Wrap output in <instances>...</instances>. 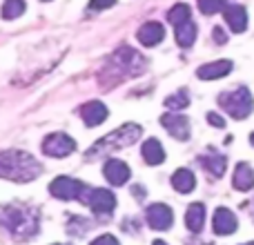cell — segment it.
<instances>
[{
  "label": "cell",
  "mask_w": 254,
  "mask_h": 245,
  "mask_svg": "<svg viewBox=\"0 0 254 245\" xmlns=\"http://www.w3.org/2000/svg\"><path fill=\"white\" fill-rule=\"evenodd\" d=\"M40 163L27 152H0V179L27 183L40 176Z\"/></svg>",
  "instance_id": "1"
},
{
  "label": "cell",
  "mask_w": 254,
  "mask_h": 245,
  "mask_svg": "<svg viewBox=\"0 0 254 245\" xmlns=\"http://www.w3.org/2000/svg\"><path fill=\"white\" fill-rule=\"evenodd\" d=\"M0 223L13 237H31L38 230V212L25 210V207H4L0 212Z\"/></svg>",
  "instance_id": "2"
},
{
  "label": "cell",
  "mask_w": 254,
  "mask_h": 245,
  "mask_svg": "<svg viewBox=\"0 0 254 245\" xmlns=\"http://www.w3.org/2000/svg\"><path fill=\"white\" fill-rule=\"evenodd\" d=\"M138 138H140V127L134 125V122H127L121 129L112 131V134H107L103 140H98L87 154L89 156H105V154L114 152V149L129 147V145H134Z\"/></svg>",
  "instance_id": "3"
},
{
  "label": "cell",
  "mask_w": 254,
  "mask_h": 245,
  "mask_svg": "<svg viewBox=\"0 0 254 245\" xmlns=\"http://www.w3.org/2000/svg\"><path fill=\"white\" fill-rule=\"evenodd\" d=\"M219 105L223 107L232 119L243 121V119H248V116L252 114L254 98H252V94H250V89L248 87H239V89H234V92H230V94H223V96L219 98Z\"/></svg>",
  "instance_id": "4"
},
{
  "label": "cell",
  "mask_w": 254,
  "mask_h": 245,
  "mask_svg": "<svg viewBox=\"0 0 254 245\" xmlns=\"http://www.w3.org/2000/svg\"><path fill=\"white\" fill-rule=\"evenodd\" d=\"M85 183L76 179H69V176H58V179L52 181L49 185V192L52 196L63 198V201H71V198H83L85 196Z\"/></svg>",
  "instance_id": "5"
},
{
  "label": "cell",
  "mask_w": 254,
  "mask_h": 245,
  "mask_svg": "<svg viewBox=\"0 0 254 245\" xmlns=\"http://www.w3.org/2000/svg\"><path fill=\"white\" fill-rule=\"evenodd\" d=\"M74 149H76L74 138L67 134H49L47 138L43 140V152L47 154V156H54V158L69 156Z\"/></svg>",
  "instance_id": "6"
},
{
  "label": "cell",
  "mask_w": 254,
  "mask_h": 245,
  "mask_svg": "<svg viewBox=\"0 0 254 245\" xmlns=\"http://www.w3.org/2000/svg\"><path fill=\"white\" fill-rule=\"evenodd\" d=\"M172 221H174V214L167 205L163 203H154V205L147 207V223L149 228L154 230H167L172 228Z\"/></svg>",
  "instance_id": "7"
},
{
  "label": "cell",
  "mask_w": 254,
  "mask_h": 245,
  "mask_svg": "<svg viewBox=\"0 0 254 245\" xmlns=\"http://www.w3.org/2000/svg\"><path fill=\"white\" fill-rule=\"evenodd\" d=\"M87 203L96 214H110L116 207V196L110 192V189H92V194L87 196Z\"/></svg>",
  "instance_id": "8"
},
{
  "label": "cell",
  "mask_w": 254,
  "mask_h": 245,
  "mask_svg": "<svg viewBox=\"0 0 254 245\" xmlns=\"http://www.w3.org/2000/svg\"><path fill=\"white\" fill-rule=\"evenodd\" d=\"M161 125L165 127L174 138H179V140L190 138V122H188L185 116H181V114H163L161 116Z\"/></svg>",
  "instance_id": "9"
},
{
  "label": "cell",
  "mask_w": 254,
  "mask_h": 245,
  "mask_svg": "<svg viewBox=\"0 0 254 245\" xmlns=\"http://www.w3.org/2000/svg\"><path fill=\"white\" fill-rule=\"evenodd\" d=\"M103 172H105V179L110 181L112 185H123L129 181V167H127V163L119 161V158H112V161L105 163V167H103Z\"/></svg>",
  "instance_id": "10"
},
{
  "label": "cell",
  "mask_w": 254,
  "mask_h": 245,
  "mask_svg": "<svg viewBox=\"0 0 254 245\" xmlns=\"http://www.w3.org/2000/svg\"><path fill=\"white\" fill-rule=\"evenodd\" d=\"M237 216L228 210V207H219L214 212V232L219 237H228V234L237 232Z\"/></svg>",
  "instance_id": "11"
},
{
  "label": "cell",
  "mask_w": 254,
  "mask_h": 245,
  "mask_svg": "<svg viewBox=\"0 0 254 245\" xmlns=\"http://www.w3.org/2000/svg\"><path fill=\"white\" fill-rule=\"evenodd\" d=\"M80 116H83L85 125L87 127H96L107 119V107L101 101H89L80 107Z\"/></svg>",
  "instance_id": "12"
},
{
  "label": "cell",
  "mask_w": 254,
  "mask_h": 245,
  "mask_svg": "<svg viewBox=\"0 0 254 245\" xmlns=\"http://www.w3.org/2000/svg\"><path fill=\"white\" fill-rule=\"evenodd\" d=\"M232 71V62L230 61H216L210 62V65H203L196 69V76L203 80H214V78H223Z\"/></svg>",
  "instance_id": "13"
},
{
  "label": "cell",
  "mask_w": 254,
  "mask_h": 245,
  "mask_svg": "<svg viewBox=\"0 0 254 245\" xmlns=\"http://www.w3.org/2000/svg\"><path fill=\"white\" fill-rule=\"evenodd\" d=\"M136 38H138L143 45H147V47H154V45H158L163 38H165V29H163L158 22H145V25L138 29Z\"/></svg>",
  "instance_id": "14"
},
{
  "label": "cell",
  "mask_w": 254,
  "mask_h": 245,
  "mask_svg": "<svg viewBox=\"0 0 254 245\" xmlns=\"http://www.w3.org/2000/svg\"><path fill=\"white\" fill-rule=\"evenodd\" d=\"M223 16L225 20H228L230 29L237 31V34H241V31H246L248 27V13L243 7H239V4H230V7L223 9Z\"/></svg>",
  "instance_id": "15"
},
{
  "label": "cell",
  "mask_w": 254,
  "mask_h": 245,
  "mask_svg": "<svg viewBox=\"0 0 254 245\" xmlns=\"http://www.w3.org/2000/svg\"><path fill=\"white\" fill-rule=\"evenodd\" d=\"M185 225H188L190 232H201L203 225H205V205L203 203H192L185 212Z\"/></svg>",
  "instance_id": "16"
},
{
  "label": "cell",
  "mask_w": 254,
  "mask_h": 245,
  "mask_svg": "<svg viewBox=\"0 0 254 245\" xmlns=\"http://www.w3.org/2000/svg\"><path fill=\"white\" fill-rule=\"evenodd\" d=\"M234 187L241 189V192H248V189L254 187V172L248 163H239L237 172H234V179H232Z\"/></svg>",
  "instance_id": "17"
},
{
  "label": "cell",
  "mask_w": 254,
  "mask_h": 245,
  "mask_svg": "<svg viewBox=\"0 0 254 245\" xmlns=\"http://www.w3.org/2000/svg\"><path fill=\"white\" fill-rule=\"evenodd\" d=\"M201 165L205 167V170L210 172L212 176H223L228 161H225L223 154H219V152H214V149H210V152H207L205 156L201 158Z\"/></svg>",
  "instance_id": "18"
},
{
  "label": "cell",
  "mask_w": 254,
  "mask_h": 245,
  "mask_svg": "<svg viewBox=\"0 0 254 245\" xmlns=\"http://www.w3.org/2000/svg\"><path fill=\"white\" fill-rule=\"evenodd\" d=\"M143 158L149 165H161L165 161V149L156 138H149L143 143Z\"/></svg>",
  "instance_id": "19"
},
{
  "label": "cell",
  "mask_w": 254,
  "mask_h": 245,
  "mask_svg": "<svg viewBox=\"0 0 254 245\" xmlns=\"http://www.w3.org/2000/svg\"><path fill=\"white\" fill-rule=\"evenodd\" d=\"M172 185H174L176 192L190 194L194 189V185H196V179H194V174L190 170H176L174 176H172Z\"/></svg>",
  "instance_id": "20"
},
{
  "label": "cell",
  "mask_w": 254,
  "mask_h": 245,
  "mask_svg": "<svg viewBox=\"0 0 254 245\" xmlns=\"http://www.w3.org/2000/svg\"><path fill=\"white\" fill-rule=\"evenodd\" d=\"M194 40H196V27H194L192 20L176 27V43H179L181 47H192Z\"/></svg>",
  "instance_id": "21"
},
{
  "label": "cell",
  "mask_w": 254,
  "mask_h": 245,
  "mask_svg": "<svg viewBox=\"0 0 254 245\" xmlns=\"http://www.w3.org/2000/svg\"><path fill=\"white\" fill-rule=\"evenodd\" d=\"M190 16H192V9H190L185 2L174 4V7L167 11V20H170L174 27H179V25H183V22H188Z\"/></svg>",
  "instance_id": "22"
},
{
  "label": "cell",
  "mask_w": 254,
  "mask_h": 245,
  "mask_svg": "<svg viewBox=\"0 0 254 245\" xmlns=\"http://www.w3.org/2000/svg\"><path fill=\"white\" fill-rule=\"evenodd\" d=\"M25 11V0H4L2 4V18L7 20H13V18L22 16Z\"/></svg>",
  "instance_id": "23"
},
{
  "label": "cell",
  "mask_w": 254,
  "mask_h": 245,
  "mask_svg": "<svg viewBox=\"0 0 254 245\" xmlns=\"http://www.w3.org/2000/svg\"><path fill=\"white\" fill-rule=\"evenodd\" d=\"M165 105L170 107V110H183V107L190 105V96L185 89H179L176 94H172V96H167Z\"/></svg>",
  "instance_id": "24"
},
{
  "label": "cell",
  "mask_w": 254,
  "mask_h": 245,
  "mask_svg": "<svg viewBox=\"0 0 254 245\" xmlns=\"http://www.w3.org/2000/svg\"><path fill=\"white\" fill-rule=\"evenodd\" d=\"M225 4V0H198V7H201L203 13H216L221 11Z\"/></svg>",
  "instance_id": "25"
},
{
  "label": "cell",
  "mask_w": 254,
  "mask_h": 245,
  "mask_svg": "<svg viewBox=\"0 0 254 245\" xmlns=\"http://www.w3.org/2000/svg\"><path fill=\"white\" fill-rule=\"evenodd\" d=\"M89 245H121V243L116 241V237H112V234H103V237L94 239Z\"/></svg>",
  "instance_id": "26"
},
{
  "label": "cell",
  "mask_w": 254,
  "mask_h": 245,
  "mask_svg": "<svg viewBox=\"0 0 254 245\" xmlns=\"http://www.w3.org/2000/svg\"><path fill=\"white\" fill-rule=\"evenodd\" d=\"M116 0H89V7L92 9H107V7H112Z\"/></svg>",
  "instance_id": "27"
},
{
  "label": "cell",
  "mask_w": 254,
  "mask_h": 245,
  "mask_svg": "<svg viewBox=\"0 0 254 245\" xmlns=\"http://www.w3.org/2000/svg\"><path fill=\"white\" fill-rule=\"evenodd\" d=\"M207 121H210V125H214V127H225V119H221V116L214 114V112L207 114Z\"/></svg>",
  "instance_id": "28"
},
{
  "label": "cell",
  "mask_w": 254,
  "mask_h": 245,
  "mask_svg": "<svg viewBox=\"0 0 254 245\" xmlns=\"http://www.w3.org/2000/svg\"><path fill=\"white\" fill-rule=\"evenodd\" d=\"M214 40L219 45H223V43H228V36H225V31L221 29V27H214Z\"/></svg>",
  "instance_id": "29"
},
{
  "label": "cell",
  "mask_w": 254,
  "mask_h": 245,
  "mask_svg": "<svg viewBox=\"0 0 254 245\" xmlns=\"http://www.w3.org/2000/svg\"><path fill=\"white\" fill-rule=\"evenodd\" d=\"M154 245H165V241H154Z\"/></svg>",
  "instance_id": "30"
},
{
  "label": "cell",
  "mask_w": 254,
  "mask_h": 245,
  "mask_svg": "<svg viewBox=\"0 0 254 245\" xmlns=\"http://www.w3.org/2000/svg\"><path fill=\"white\" fill-rule=\"evenodd\" d=\"M250 140H252V145H254V134H252V138H250Z\"/></svg>",
  "instance_id": "31"
},
{
  "label": "cell",
  "mask_w": 254,
  "mask_h": 245,
  "mask_svg": "<svg viewBox=\"0 0 254 245\" xmlns=\"http://www.w3.org/2000/svg\"><path fill=\"white\" fill-rule=\"evenodd\" d=\"M243 245H254V243H243Z\"/></svg>",
  "instance_id": "32"
},
{
  "label": "cell",
  "mask_w": 254,
  "mask_h": 245,
  "mask_svg": "<svg viewBox=\"0 0 254 245\" xmlns=\"http://www.w3.org/2000/svg\"><path fill=\"white\" fill-rule=\"evenodd\" d=\"M56 245H67V243H56Z\"/></svg>",
  "instance_id": "33"
}]
</instances>
